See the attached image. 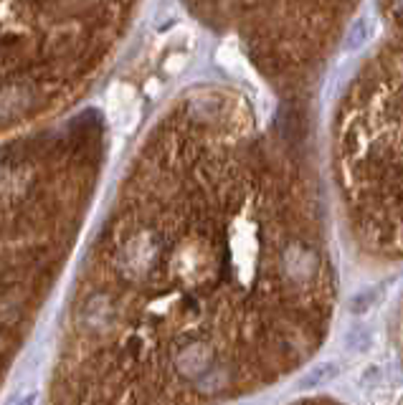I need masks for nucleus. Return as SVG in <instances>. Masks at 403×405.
Returning <instances> with one entry per match:
<instances>
[{"mask_svg": "<svg viewBox=\"0 0 403 405\" xmlns=\"http://www.w3.org/2000/svg\"><path fill=\"white\" fill-rule=\"evenodd\" d=\"M370 342H373V337L363 327L350 329V332L345 334V350H350V353H365V350H370Z\"/></svg>", "mask_w": 403, "mask_h": 405, "instance_id": "nucleus-2", "label": "nucleus"}, {"mask_svg": "<svg viewBox=\"0 0 403 405\" xmlns=\"http://www.w3.org/2000/svg\"><path fill=\"white\" fill-rule=\"evenodd\" d=\"M365 36H368V23H365V20H357V26H353V34H350V38H348V46L363 43Z\"/></svg>", "mask_w": 403, "mask_h": 405, "instance_id": "nucleus-4", "label": "nucleus"}, {"mask_svg": "<svg viewBox=\"0 0 403 405\" xmlns=\"http://www.w3.org/2000/svg\"><path fill=\"white\" fill-rule=\"evenodd\" d=\"M376 301V292H365V294H360V297H353L350 299V312L353 314H363V312H368V306Z\"/></svg>", "mask_w": 403, "mask_h": 405, "instance_id": "nucleus-3", "label": "nucleus"}, {"mask_svg": "<svg viewBox=\"0 0 403 405\" xmlns=\"http://www.w3.org/2000/svg\"><path fill=\"white\" fill-rule=\"evenodd\" d=\"M340 375V365L335 360H325L317 367H312L297 380V390H320V388L330 385L332 380Z\"/></svg>", "mask_w": 403, "mask_h": 405, "instance_id": "nucleus-1", "label": "nucleus"}]
</instances>
